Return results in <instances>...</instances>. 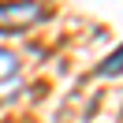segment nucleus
I'll return each mask as SVG.
<instances>
[{
  "instance_id": "2",
  "label": "nucleus",
  "mask_w": 123,
  "mask_h": 123,
  "mask_svg": "<svg viewBox=\"0 0 123 123\" xmlns=\"http://www.w3.org/2000/svg\"><path fill=\"white\" fill-rule=\"evenodd\" d=\"M15 75H19V56L11 49H0V82H8Z\"/></svg>"
},
{
  "instance_id": "1",
  "label": "nucleus",
  "mask_w": 123,
  "mask_h": 123,
  "mask_svg": "<svg viewBox=\"0 0 123 123\" xmlns=\"http://www.w3.org/2000/svg\"><path fill=\"white\" fill-rule=\"evenodd\" d=\"M45 19V8L37 0H11V4H0V34H19L30 30L34 23Z\"/></svg>"
}]
</instances>
